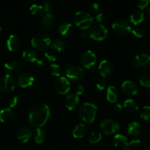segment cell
I'll list each match as a JSON object with an SVG mask.
<instances>
[{"instance_id": "1", "label": "cell", "mask_w": 150, "mask_h": 150, "mask_svg": "<svg viewBox=\"0 0 150 150\" xmlns=\"http://www.w3.org/2000/svg\"><path fill=\"white\" fill-rule=\"evenodd\" d=\"M51 115V109L47 104H35L32 107L29 113V122L31 125L36 128L43 127L49 119Z\"/></svg>"}, {"instance_id": "2", "label": "cell", "mask_w": 150, "mask_h": 150, "mask_svg": "<svg viewBox=\"0 0 150 150\" xmlns=\"http://www.w3.org/2000/svg\"><path fill=\"white\" fill-rule=\"evenodd\" d=\"M97 108L95 104L92 103H84L81 105L79 110V117L82 121L87 124H91L95 120L97 115Z\"/></svg>"}, {"instance_id": "3", "label": "cell", "mask_w": 150, "mask_h": 150, "mask_svg": "<svg viewBox=\"0 0 150 150\" xmlns=\"http://www.w3.org/2000/svg\"><path fill=\"white\" fill-rule=\"evenodd\" d=\"M95 18L89 13L84 11H79L75 14V24L81 29H89L93 25Z\"/></svg>"}, {"instance_id": "4", "label": "cell", "mask_w": 150, "mask_h": 150, "mask_svg": "<svg viewBox=\"0 0 150 150\" xmlns=\"http://www.w3.org/2000/svg\"><path fill=\"white\" fill-rule=\"evenodd\" d=\"M51 40L49 37L45 33H38L34 35L31 40V45L33 48L40 50V51H45L51 45Z\"/></svg>"}, {"instance_id": "5", "label": "cell", "mask_w": 150, "mask_h": 150, "mask_svg": "<svg viewBox=\"0 0 150 150\" xmlns=\"http://www.w3.org/2000/svg\"><path fill=\"white\" fill-rule=\"evenodd\" d=\"M108 32L107 28L101 23H97V24L93 25L88 32L89 38L98 41L105 40L108 36Z\"/></svg>"}, {"instance_id": "6", "label": "cell", "mask_w": 150, "mask_h": 150, "mask_svg": "<svg viewBox=\"0 0 150 150\" xmlns=\"http://www.w3.org/2000/svg\"><path fill=\"white\" fill-rule=\"evenodd\" d=\"M100 127L103 134L106 136H111L120 130V126L117 121L112 119H105L100 124Z\"/></svg>"}, {"instance_id": "7", "label": "cell", "mask_w": 150, "mask_h": 150, "mask_svg": "<svg viewBox=\"0 0 150 150\" xmlns=\"http://www.w3.org/2000/svg\"><path fill=\"white\" fill-rule=\"evenodd\" d=\"M16 85L15 77L9 75H5L0 78V92L7 94L14 90Z\"/></svg>"}, {"instance_id": "8", "label": "cell", "mask_w": 150, "mask_h": 150, "mask_svg": "<svg viewBox=\"0 0 150 150\" xmlns=\"http://www.w3.org/2000/svg\"><path fill=\"white\" fill-rule=\"evenodd\" d=\"M133 64L139 70H148L150 68V55L142 53L135 56Z\"/></svg>"}, {"instance_id": "9", "label": "cell", "mask_w": 150, "mask_h": 150, "mask_svg": "<svg viewBox=\"0 0 150 150\" xmlns=\"http://www.w3.org/2000/svg\"><path fill=\"white\" fill-rule=\"evenodd\" d=\"M112 29L117 35L125 36L131 32V26L127 21L124 19H118L112 24Z\"/></svg>"}, {"instance_id": "10", "label": "cell", "mask_w": 150, "mask_h": 150, "mask_svg": "<svg viewBox=\"0 0 150 150\" xmlns=\"http://www.w3.org/2000/svg\"><path fill=\"white\" fill-rule=\"evenodd\" d=\"M54 86L57 93L62 95H66L70 89V83L66 77L59 76L54 81Z\"/></svg>"}, {"instance_id": "11", "label": "cell", "mask_w": 150, "mask_h": 150, "mask_svg": "<svg viewBox=\"0 0 150 150\" xmlns=\"http://www.w3.org/2000/svg\"><path fill=\"white\" fill-rule=\"evenodd\" d=\"M85 75V70L79 65L69 66L66 70V76L67 79L73 81H79L83 78Z\"/></svg>"}, {"instance_id": "12", "label": "cell", "mask_w": 150, "mask_h": 150, "mask_svg": "<svg viewBox=\"0 0 150 150\" xmlns=\"http://www.w3.org/2000/svg\"><path fill=\"white\" fill-rule=\"evenodd\" d=\"M80 61L83 67L91 69L96 64L97 56L92 51L87 50V51H84L81 56Z\"/></svg>"}, {"instance_id": "13", "label": "cell", "mask_w": 150, "mask_h": 150, "mask_svg": "<svg viewBox=\"0 0 150 150\" xmlns=\"http://www.w3.org/2000/svg\"><path fill=\"white\" fill-rule=\"evenodd\" d=\"M21 70V64L16 60L7 62L4 64V67H3V70L5 75H9L13 77L16 75H20Z\"/></svg>"}, {"instance_id": "14", "label": "cell", "mask_w": 150, "mask_h": 150, "mask_svg": "<svg viewBox=\"0 0 150 150\" xmlns=\"http://www.w3.org/2000/svg\"><path fill=\"white\" fill-rule=\"evenodd\" d=\"M98 71L102 78L105 79V78L110 77L114 73V66L111 62L107 59H104L100 63Z\"/></svg>"}, {"instance_id": "15", "label": "cell", "mask_w": 150, "mask_h": 150, "mask_svg": "<svg viewBox=\"0 0 150 150\" xmlns=\"http://www.w3.org/2000/svg\"><path fill=\"white\" fill-rule=\"evenodd\" d=\"M35 78L33 75L29 73H22L18 76L17 79L18 84L22 88L31 86L34 83Z\"/></svg>"}, {"instance_id": "16", "label": "cell", "mask_w": 150, "mask_h": 150, "mask_svg": "<svg viewBox=\"0 0 150 150\" xmlns=\"http://www.w3.org/2000/svg\"><path fill=\"white\" fill-rule=\"evenodd\" d=\"M114 144L120 150H129L130 149L127 138L122 134H116L114 137Z\"/></svg>"}, {"instance_id": "17", "label": "cell", "mask_w": 150, "mask_h": 150, "mask_svg": "<svg viewBox=\"0 0 150 150\" xmlns=\"http://www.w3.org/2000/svg\"><path fill=\"white\" fill-rule=\"evenodd\" d=\"M122 89L123 92L127 95H136L139 92L138 85L133 81H125L122 84Z\"/></svg>"}, {"instance_id": "18", "label": "cell", "mask_w": 150, "mask_h": 150, "mask_svg": "<svg viewBox=\"0 0 150 150\" xmlns=\"http://www.w3.org/2000/svg\"><path fill=\"white\" fill-rule=\"evenodd\" d=\"M79 102H80L79 96L76 95V93L68 94L64 99V105H65L66 108L70 111H72V110L77 108Z\"/></svg>"}, {"instance_id": "19", "label": "cell", "mask_w": 150, "mask_h": 150, "mask_svg": "<svg viewBox=\"0 0 150 150\" xmlns=\"http://www.w3.org/2000/svg\"><path fill=\"white\" fill-rule=\"evenodd\" d=\"M56 23H57V20H56L55 16L51 13H45L41 21L42 26L47 30H51L54 29L56 26Z\"/></svg>"}, {"instance_id": "20", "label": "cell", "mask_w": 150, "mask_h": 150, "mask_svg": "<svg viewBox=\"0 0 150 150\" xmlns=\"http://www.w3.org/2000/svg\"><path fill=\"white\" fill-rule=\"evenodd\" d=\"M21 41L19 37L16 35H11L7 40V47L9 51H16L21 48Z\"/></svg>"}, {"instance_id": "21", "label": "cell", "mask_w": 150, "mask_h": 150, "mask_svg": "<svg viewBox=\"0 0 150 150\" xmlns=\"http://www.w3.org/2000/svg\"><path fill=\"white\" fill-rule=\"evenodd\" d=\"M32 129L29 126H23L21 127L20 130L18 132V139L23 143H26L30 140L32 136Z\"/></svg>"}, {"instance_id": "22", "label": "cell", "mask_w": 150, "mask_h": 150, "mask_svg": "<svg viewBox=\"0 0 150 150\" xmlns=\"http://www.w3.org/2000/svg\"><path fill=\"white\" fill-rule=\"evenodd\" d=\"M23 57L29 62H37L39 60L38 54L35 48H27L23 51Z\"/></svg>"}, {"instance_id": "23", "label": "cell", "mask_w": 150, "mask_h": 150, "mask_svg": "<svg viewBox=\"0 0 150 150\" xmlns=\"http://www.w3.org/2000/svg\"><path fill=\"white\" fill-rule=\"evenodd\" d=\"M14 118V112L10 108H4L0 111V122H10Z\"/></svg>"}, {"instance_id": "24", "label": "cell", "mask_w": 150, "mask_h": 150, "mask_svg": "<svg viewBox=\"0 0 150 150\" xmlns=\"http://www.w3.org/2000/svg\"><path fill=\"white\" fill-rule=\"evenodd\" d=\"M58 30L60 35L66 37L69 36V35L73 33V30H74V27H73V25L70 22L65 21L62 23L59 26Z\"/></svg>"}, {"instance_id": "25", "label": "cell", "mask_w": 150, "mask_h": 150, "mask_svg": "<svg viewBox=\"0 0 150 150\" xmlns=\"http://www.w3.org/2000/svg\"><path fill=\"white\" fill-rule=\"evenodd\" d=\"M119 97V92L114 86H109L106 90V100L111 103H117Z\"/></svg>"}, {"instance_id": "26", "label": "cell", "mask_w": 150, "mask_h": 150, "mask_svg": "<svg viewBox=\"0 0 150 150\" xmlns=\"http://www.w3.org/2000/svg\"><path fill=\"white\" fill-rule=\"evenodd\" d=\"M142 132V127L137 122H130L127 126V133L133 136H139Z\"/></svg>"}, {"instance_id": "27", "label": "cell", "mask_w": 150, "mask_h": 150, "mask_svg": "<svg viewBox=\"0 0 150 150\" xmlns=\"http://www.w3.org/2000/svg\"><path fill=\"white\" fill-rule=\"evenodd\" d=\"M86 131H87L86 126L83 123H80L74 127L72 133H73V136L75 139H81L85 136Z\"/></svg>"}, {"instance_id": "28", "label": "cell", "mask_w": 150, "mask_h": 150, "mask_svg": "<svg viewBox=\"0 0 150 150\" xmlns=\"http://www.w3.org/2000/svg\"><path fill=\"white\" fill-rule=\"evenodd\" d=\"M51 48L52 51L55 53H61L64 51L66 48V44L63 40L56 39L51 43Z\"/></svg>"}, {"instance_id": "29", "label": "cell", "mask_w": 150, "mask_h": 150, "mask_svg": "<svg viewBox=\"0 0 150 150\" xmlns=\"http://www.w3.org/2000/svg\"><path fill=\"white\" fill-rule=\"evenodd\" d=\"M125 109L130 113H134L139 110V105L138 103L133 99H127L123 103Z\"/></svg>"}, {"instance_id": "30", "label": "cell", "mask_w": 150, "mask_h": 150, "mask_svg": "<svg viewBox=\"0 0 150 150\" xmlns=\"http://www.w3.org/2000/svg\"><path fill=\"white\" fill-rule=\"evenodd\" d=\"M144 20V14L139 10H136L130 15V22L134 25H138Z\"/></svg>"}, {"instance_id": "31", "label": "cell", "mask_w": 150, "mask_h": 150, "mask_svg": "<svg viewBox=\"0 0 150 150\" xmlns=\"http://www.w3.org/2000/svg\"><path fill=\"white\" fill-rule=\"evenodd\" d=\"M45 132L41 128H35L34 130V140L37 144L43 143L45 140Z\"/></svg>"}, {"instance_id": "32", "label": "cell", "mask_w": 150, "mask_h": 150, "mask_svg": "<svg viewBox=\"0 0 150 150\" xmlns=\"http://www.w3.org/2000/svg\"><path fill=\"white\" fill-rule=\"evenodd\" d=\"M30 12L33 16H41L45 13L43 6L39 4H33L30 7Z\"/></svg>"}, {"instance_id": "33", "label": "cell", "mask_w": 150, "mask_h": 150, "mask_svg": "<svg viewBox=\"0 0 150 150\" xmlns=\"http://www.w3.org/2000/svg\"><path fill=\"white\" fill-rule=\"evenodd\" d=\"M49 73L50 74L52 75V76H56V77H59L61 76V73H62V69L60 67V66L59 64H51V65L49 66Z\"/></svg>"}, {"instance_id": "34", "label": "cell", "mask_w": 150, "mask_h": 150, "mask_svg": "<svg viewBox=\"0 0 150 150\" xmlns=\"http://www.w3.org/2000/svg\"><path fill=\"white\" fill-rule=\"evenodd\" d=\"M101 139H102V135L100 133H98V132H94V133H91L89 138V142L92 144L98 143Z\"/></svg>"}, {"instance_id": "35", "label": "cell", "mask_w": 150, "mask_h": 150, "mask_svg": "<svg viewBox=\"0 0 150 150\" xmlns=\"http://www.w3.org/2000/svg\"><path fill=\"white\" fill-rule=\"evenodd\" d=\"M141 117L144 120H150V106L149 105H145L143 107L140 113Z\"/></svg>"}, {"instance_id": "36", "label": "cell", "mask_w": 150, "mask_h": 150, "mask_svg": "<svg viewBox=\"0 0 150 150\" xmlns=\"http://www.w3.org/2000/svg\"><path fill=\"white\" fill-rule=\"evenodd\" d=\"M140 83L143 86L145 87H150V74L146 73V74L143 75L140 78Z\"/></svg>"}, {"instance_id": "37", "label": "cell", "mask_w": 150, "mask_h": 150, "mask_svg": "<svg viewBox=\"0 0 150 150\" xmlns=\"http://www.w3.org/2000/svg\"><path fill=\"white\" fill-rule=\"evenodd\" d=\"M131 32L135 37L139 38H143L144 35V31L142 27H139V26H136V27L133 28L131 29Z\"/></svg>"}, {"instance_id": "38", "label": "cell", "mask_w": 150, "mask_h": 150, "mask_svg": "<svg viewBox=\"0 0 150 150\" xmlns=\"http://www.w3.org/2000/svg\"><path fill=\"white\" fill-rule=\"evenodd\" d=\"M106 80H105V79H104V78H101V79H98V81H97L96 83L97 88L100 91L104 90V89H105V87H106Z\"/></svg>"}, {"instance_id": "39", "label": "cell", "mask_w": 150, "mask_h": 150, "mask_svg": "<svg viewBox=\"0 0 150 150\" xmlns=\"http://www.w3.org/2000/svg\"><path fill=\"white\" fill-rule=\"evenodd\" d=\"M89 11L90 14H98L99 11V4L98 3H92L89 7Z\"/></svg>"}, {"instance_id": "40", "label": "cell", "mask_w": 150, "mask_h": 150, "mask_svg": "<svg viewBox=\"0 0 150 150\" xmlns=\"http://www.w3.org/2000/svg\"><path fill=\"white\" fill-rule=\"evenodd\" d=\"M18 98L17 96H12L11 98H10L8 100V105L9 108H12L16 107L18 105Z\"/></svg>"}, {"instance_id": "41", "label": "cell", "mask_w": 150, "mask_h": 150, "mask_svg": "<svg viewBox=\"0 0 150 150\" xmlns=\"http://www.w3.org/2000/svg\"><path fill=\"white\" fill-rule=\"evenodd\" d=\"M44 57L49 62H54L56 61V56L54 53L45 52L44 54Z\"/></svg>"}, {"instance_id": "42", "label": "cell", "mask_w": 150, "mask_h": 150, "mask_svg": "<svg viewBox=\"0 0 150 150\" xmlns=\"http://www.w3.org/2000/svg\"><path fill=\"white\" fill-rule=\"evenodd\" d=\"M43 8L45 10V13H49L53 10V4L51 1H45L43 4Z\"/></svg>"}, {"instance_id": "43", "label": "cell", "mask_w": 150, "mask_h": 150, "mask_svg": "<svg viewBox=\"0 0 150 150\" xmlns=\"http://www.w3.org/2000/svg\"><path fill=\"white\" fill-rule=\"evenodd\" d=\"M129 144H130V148H134V149H136V148H139L141 146L142 142H141V141L139 139H133L131 142H129Z\"/></svg>"}, {"instance_id": "44", "label": "cell", "mask_w": 150, "mask_h": 150, "mask_svg": "<svg viewBox=\"0 0 150 150\" xmlns=\"http://www.w3.org/2000/svg\"><path fill=\"white\" fill-rule=\"evenodd\" d=\"M95 20L98 22V23H103L106 20V16L104 13H99L96 15L95 16Z\"/></svg>"}, {"instance_id": "45", "label": "cell", "mask_w": 150, "mask_h": 150, "mask_svg": "<svg viewBox=\"0 0 150 150\" xmlns=\"http://www.w3.org/2000/svg\"><path fill=\"white\" fill-rule=\"evenodd\" d=\"M149 3V1H147V0H141V1H138L137 5L139 9H141V10H144V9H145L146 7H147Z\"/></svg>"}, {"instance_id": "46", "label": "cell", "mask_w": 150, "mask_h": 150, "mask_svg": "<svg viewBox=\"0 0 150 150\" xmlns=\"http://www.w3.org/2000/svg\"><path fill=\"white\" fill-rule=\"evenodd\" d=\"M85 92V87L83 85L79 84L76 89V94L77 95H81Z\"/></svg>"}, {"instance_id": "47", "label": "cell", "mask_w": 150, "mask_h": 150, "mask_svg": "<svg viewBox=\"0 0 150 150\" xmlns=\"http://www.w3.org/2000/svg\"><path fill=\"white\" fill-rule=\"evenodd\" d=\"M113 108H114V110L117 112H120L121 111V110L122 109V105L120 103H115L113 105Z\"/></svg>"}, {"instance_id": "48", "label": "cell", "mask_w": 150, "mask_h": 150, "mask_svg": "<svg viewBox=\"0 0 150 150\" xmlns=\"http://www.w3.org/2000/svg\"><path fill=\"white\" fill-rule=\"evenodd\" d=\"M87 38H89V34L88 32H82L80 34V38L82 40H85Z\"/></svg>"}, {"instance_id": "49", "label": "cell", "mask_w": 150, "mask_h": 150, "mask_svg": "<svg viewBox=\"0 0 150 150\" xmlns=\"http://www.w3.org/2000/svg\"><path fill=\"white\" fill-rule=\"evenodd\" d=\"M1 26H0V32H1Z\"/></svg>"}, {"instance_id": "50", "label": "cell", "mask_w": 150, "mask_h": 150, "mask_svg": "<svg viewBox=\"0 0 150 150\" xmlns=\"http://www.w3.org/2000/svg\"><path fill=\"white\" fill-rule=\"evenodd\" d=\"M149 11H150V9H149Z\"/></svg>"}]
</instances>
